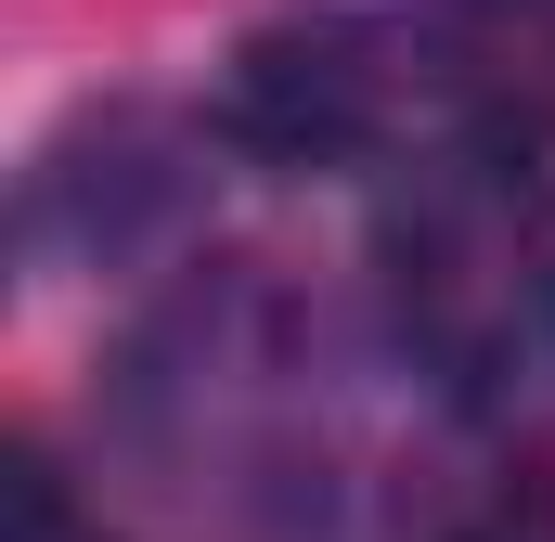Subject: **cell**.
Wrapping results in <instances>:
<instances>
[{"mask_svg": "<svg viewBox=\"0 0 555 542\" xmlns=\"http://www.w3.org/2000/svg\"><path fill=\"white\" fill-rule=\"evenodd\" d=\"M426 104H452L426 0H284L220 65V130L272 168H388Z\"/></svg>", "mask_w": 555, "mask_h": 542, "instance_id": "2", "label": "cell"}, {"mask_svg": "<svg viewBox=\"0 0 555 542\" xmlns=\"http://www.w3.org/2000/svg\"><path fill=\"white\" fill-rule=\"evenodd\" d=\"M439 542H555V452L491 465V491H478V504H465Z\"/></svg>", "mask_w": 555, "mask_h": 542, "instance_id": "4", "label": "cell"}, {"mask_svg": "<svg viewBox=\"0 0 555 542\" xmlns=\"http://www.w3.org/2000/svg\"><path fill=\"white\" fill-rule=\"evenodd\" d=\"M388 323L439 388H504L555 336V194L530 142H426L401 155V194L375 220Z\"/></svg>", "mask_w": 555, "mask_h": 542, "instance_id": "1", "label": "cell"}, {"mask_svg": "<svg viewBox=\"0 0 555 542\" xmlns=\"http://www.w3.org/2000/svg\"><path fill=\"white\" fill-rule=\"evenodd\" d=\"M452 117L491 142H555V0H426Z\"/></svg>", "mask_w": 555, "mask_h": 542, "instance_id": "3", "label": "cell"}]
</instances>
